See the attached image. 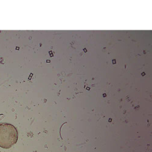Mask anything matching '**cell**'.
I'll use <instances>...</instances> for the list:
<instances>
[{
    "instance_id": "1",
    "label": "cell",
    "mask_w": 152,
    "mask_h": 152,
    "mask_svg": "<svg viewBox=\"0 0 152 152\" xmlns=\"http://www.w3.org/2000/svg\"><path fill=\"white\" fill-rule=\"evenodd\" d=\"M18 132L14 125L9 124L0 125V147L9 148L16 144Z\"/></svg>"
}]
</instances>
